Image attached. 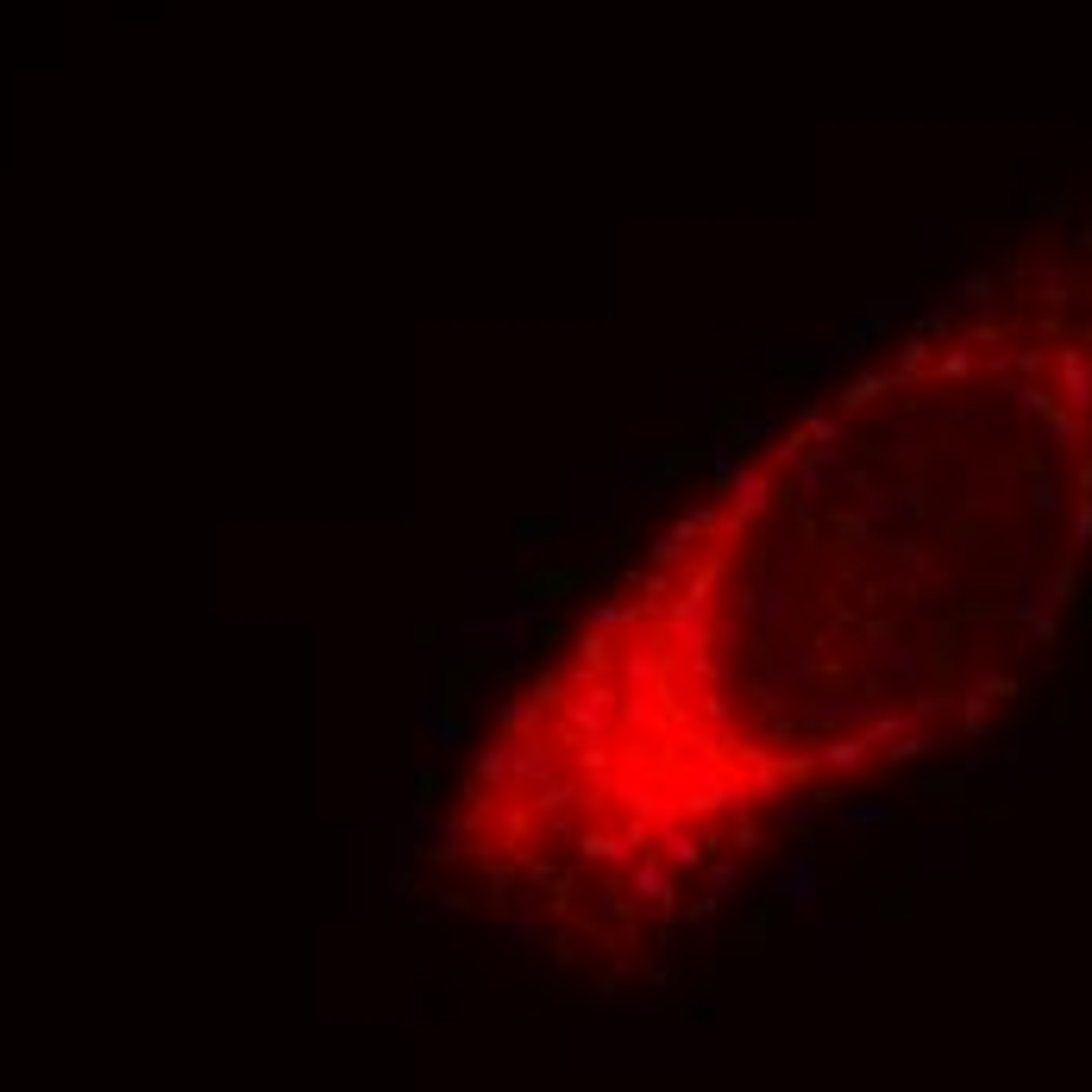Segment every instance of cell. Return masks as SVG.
Wrapping results in <instances>:
<instances>
[{
	"instance_id": "f546056e",
	"label": "cell",
	"mask_w": 1092,
	"mask_h": 1092,
	"mask_svg": "<svg viewBox=\"0 0 1092 1092\" xmlns=\"http://www.w3.org/2000/svg\"><path fill=\"white\" fill-rule=\"evenodd\" d=\"M816 678H823V647L816 641L792 647V684H816Z\"/></svg>"
},
{
	"instance_id": "f1b7e54d",
	"label": "cell",
	"mask_w": 1092,
	"mask_h": 1092,
	"mask_svg": "<svg viewBox=\"0 0 1092 1092\" xmlns=\"http://www.w3.org/2000/svg\"><path fill=\"white\" fill-rule=\"evenodd\" d=\"M716 590H722V566H697V572L684 578V590H678V597H690V603H710Z\"/></svg>"
},
{
	"instance_id": "7bdbcfd3",
	"label": "cell",
	"mask_w": 1092,
	"mask_h": 1092,
	"mask_svg": "<svg viewBox=\"0 0 1092 1092\" xmlns=\"http://www.w3.org/2000/svg\"><path fill=\"white\" fill-rule=\"evenodd\" d=\"M747 534H753V521H747V515H735V509H729V515H722V546H741V540H747Z\"/></svg>"
},
{
	"instance_id": "e575fe53",
	"label": "cell",
	"mask_w": 1092,
	"mask_h": 1092,
	"mask_svg": "<svg viewBox=\"0 0 1092 1092\" xmlns=\"http://www.w3.org/2000/svg\"><path fill=\"white\" fill-rule=\"evenodd\" d=\"M1067 546L1080 553V546H1092V496L1073 503V521H1067Z\"/></svg>"
},
{
	"instance_id": "ab89813d",
	"label": "cell",
	"mask_w": 1092,
	"mask_h": 1092,
	"mask_svg": "<svg viewBox=\"0 0 1092 1092\" xmlns=\"http://www.w3.org/2000/svg\"><path fill=\"white\" fill-rule=\"evenodd\" d=\"M1042 433H1049V440H1080V421H1073V415H1055V409H1049V415H1042Z\"/></svg>"
},
{
	"instance_id": "4316f807",
	"label": "cell",
	"mask_w": 1092,
	"mask_h": 1092,
	"mask_svg": "<svg viewBox=\"0 0 1092 1092\" xmlns=\"http://www.w3.org/2000/svg\"><path fill=\"white\" fill-rule=\"evenodd\" d=\"M804 458H810V433L792 427V433H778V440H772V458H766V464H804Z\"/></svg>"
},
{
	"instance_id": "8fae6325",
	"label": "cell",
	"mask_w": 1092,
	"mask_h": 1092,
	"mask_svg": "<svg viewBox=\"0 0 1092 1092\" xmlns=\"http://www.w3.org/2000/svg\"><path fill=\"white\" fill-rule=\"evenodd\" d=\"M886 389H892V371H854V377H847L841 389H829V396H835V409H847V415H854V409L879 403Z\"/></svg>"
},
{
	"instance_id": "ba28073f",
	"label": "cell",
	"mask_w": 1092,
	"mask_h": 1092,
	"mask_svg": "<svg viewBox=\"0 0 1092 1092\" xmlns=\"http://www.w3.org/2000/svg\"><path fill=\"white\" fill-rule=\"evenodd\" d=\"M873 747H879V741H873L867 729H841V735H829V741L816 747V766H829V772H861Z\"/></svg>"
},
{
	"instance_id": "8d00e7d4",
	"label": "cell",
	"mask_w": 1092,
	"mask_h": 1092,
	"mask_svg": "<svg viewBox=\"0 0 1092 1092\" xmlns=\"http://www.w3.org/2000/svg\"><path fill=\"white\" fill-rule=\"evenodd\" d=\"M729 841H735V854H753V847H760V823H753V810H741V816L729 823Z\"/></svg>"
},
{
	"instance_id": "9c48e42d",
	"label": "cell",
	"mask_w": 1092,
	"mask_h": 1092,
	"mask_svg": "<svg viewBox=\"0 0 1092 1092\" xmlns=\"http://www.w3.org/2000/svg\"><path fill=\"white\" fill-rule=\"evenodd\" d=\"M873 660H879V672H886L892 684H904V690H917V684H923V653H917L910 641L886 635V641L873 647Z\"/></svg>"
},
{
	"instance_id": "bcb514c9",
	"label": "cell",
	"mask_w": 1092,
	"mask_h": 1092,
	"mask_svg": "<svg viewBox=\"0 0 1092 1092\" xmlns=\"http://www.w3.org/2000/svg\"><path fill=\"white\" fill-rule=\"evenodd\" d=\"M553 527H559V521H540V515H527V521H515V534H521V540H546V534H553Z\"/></svg>"
},
{
	"instance_id": "2e32d148",
	"label": "cell",
	"mask_w": 1092,
	"mask_h": 1092,
	"mask_svg": "<svg viewBox=\"0 0 1092 1092\" xmlns=\"http://www.w3.org/2000/svg\"><path fill=\"white\" fill-rule=\"evenodd\" d=\"M1061 396L1073 409H1092V364L1080 352H1061Z\"/></svg>"
},
{
	"instance_id": "ee69618b",
	"label": "cell",
	"mask_w": 1092,
	"mask_h": 1092,
	"mask_svg": "<svg viewBox=\"0 0 1092 1092\" xmlns=\"http://www.w3.org/2000/svg\"><path fill=\"white\" fill-rule=\"evenodd\" d=\"M778 766H785V778H798V785H804V778L816 772V753H785Z\"/></svg>"
},
{
	"instance_id": "484cf974",
	"label": "cell",
	"mask_w": 1092,
	"mask_h": 1092,
	"mask_svg": "<svg viewBox=\"0 0 1092 1092\" xmlns=\"http://www.w3.org/2000/svg\"><path fill=\"white\" fill-rule=\"evenodd\" d=\"M841 829H873V823H892V804L886 798H867V804H847L841 816H835Z\"/></svg>"
},
{
	"instance_id": "836d02e7",
	"label": "cell",
	"mask_w": 1092,
	"mask_h": 1092,
	"mask_svg": "<svg viewBox=\"0 0 1092 1092\" xmlns=\"http://www.w3.org/2000/svg\"><path fill=\"white\" fill-rule=\"evenodd\" d=\"M772 440H778V427H772L766 415H747V421L735 427V446H741V452H753V446H772Z\"/></svg>"
},
{
	"instance_id": "603a6c76",
	"label": "cell",
	"mask_w": 1092,
	"mask_h": 1092,
	"mask_svg": "<svg viewBox=\"0 0 1092 1092\" xmlns=\"http://www.w3.org/2000/svg\"><path fill=\"white\" fill-rule=\"evenodd\" d=\"M609 490H615V496L647 490V458H615V464H609Z\"/></svg>"
},
{
	"instance_id": "c3c4849f",
	"label": "cell",
	"mask_w": 1092,
	"mask_h": 1092,
	"mask_svg": "<svg viewBox=\"0 0 1092 1092\" xmlns=\"http://www.w3.org/2000/svg\"><path fill=\"white\" fill-rule=\"evenodd\" d=\"M1086 716H1092V704H1086Z\"/></svg>"
},
{
	"instance_id": "5bb4252c",
	"label": "cell",
	"mask_w": 1092,
	"mask_h": 1092,
	"mask_svg": "<svg viewBox=\"0 0 1092 1092\" xmlns=\"http://www.w3.org/2000/svg\"><path fill=\"white\" fill-rule=\"evenodd\" d=\"M792 615H798V603H792V578H766V584H760V621H766V629H785Z\"/></svg>"
},
{
	"instance_id": "83f0119b",
	"label": "cell",
	"mask_w": 1092,
	"mask_h": 1092,
	"mask_svg": "<svg viewBox=\"0 0 1092 1092\" xmlns=\"http://www.w3.org/2000/svg\"><path fill=\"white\" fill-rule=\"evenodd\" d=\"M527 704H540V710L566 704V678H559V672H534V684H527Z\"/></svg>"
},
{
	"instance_id": "cb8c5ba5",
	"label": "cell",
	"mask_w": 1092,
	"mask_h": 1092,
	"mask_svg": "<svg viewBox=\"0 0 1092 1092\" xmlns=\"http://www.w3.org/2000/svg\"><path fill=\"white\" fill-rule=\"evenodd\" d=\"M629 590H641L647 603L666 609V597H672V572H660V566H635V572H629Z\"/></svg>"
},
{
	"instance_id": "1f68e13d",
	"label": "cell",
	"mask_w": 1092,
	"mask_h": 1092,
	"mask_svg": "<svg viewBox=\"0 0 1092 1092\" xmlns=\"http://www.w3.org/2000/svg\"><path fill=\"white\" fill-rule=\"evenodd\" d=\"M615 572H621V553H615V546H597V553L578 566V578H584V584H603V578H615Z\"/></svg>"
},
{
	"instance_id": "d4e9b609",
	"label": "cell",
	"mask_w": 1092,
	"mask_h": 1092,
	"mask_svg": "<svg viewBox=\"0 0 1092 1092\" xmlns=\"http://www.w3.org/2000/svg\"><path fill=\"white\" fill-rule=\"evenodd\" d=\"M572 653H578L584 666H597V672H609V660H615V635H597V629H584V635L572 641Z\"/></svg>"
},
{
	"instance_id": "7402d4cb",
	"label": "cell",
	"mask_w": 1092,
	"mask_h": 1092,
	"mask_svg": "<svg viewBox=\"0 0 1092 1092\" xmlns=\"http://www.w3.org/2000/svg\"><path fill=\"white\" fill-rule=\"evenodd\" d=\"M690 672L704 678V684H716V690H729V672H735V647H729V641H716V647H710L704 660H697Z\"/></svg>"
},
{
	"instance_id": "d590c367",
	"label": "cell",
	"mask_w": 1092,
	"mask_h": 1092,
	"mask_svg": "<svg viewBox=\"0 0 1092 1092\" xmlns=\"http://www.w3.org/2000/svg\"><path fill=\"white\" fill-rule=\"evenodd\" d=\"M772 546H778V553H772V578H792L798 572V534H772Z\"/></svg>"
},
{
	"instance_id": "d6a6232c",
	"label": "cell",
	"mask_w": 1092,
	"mask_h": 1092,
	"mask_svg": "<svg viewBox=\"0 0 1092 1092\" xmlns=\"http://www.w3.org/2000/svg\"><path fill=\"white\" fill-rule=\"evenodd\" d=\"M829 527H835V540H854V546H873V521H867L861 509H847V515H835Z\"/></svg>"
},
{
	"instance_id": "ffe728a7",
	"label": "cell",
	"mask_w": 1092,
	"mask_h": 1092,
	"mask_svg": "<svg viewBox=\"0 0 1092 1092\" xmlns=\"http://www.w3.org/2000/svg\"><path fill=\"white\" fill-rule=\"evenodd\" d=\"M1030 509H1036V515H1055V509H1061V478L1049 472V458L1030 464Z\"/></svg>"
},
{
	"instance_id": "e0dca14e",
	"label": "cell",
	"mask_w": 1092,
	"mask_h": 1092,
	"mask_svg": "<svg viewBox=\"0 0 1092 1092\" xmlns=\"http://www.w3.org/2000/svg\"><path fill=\"white\" fill-rule=\"evenodd\" d=\"M540 704H527V697H509V704H496V735H534L540 729Z\"/></svg>"
},
{
	"instance_id": "7c38bea8",
	"label": "cell",
	"mask_w": 1092,
	"mask_h": 1092,
	"mask_svg": "<svg viewBox=\"0 0 1092 1092\" xmlns=\"http://www.w3.org/2000/svg\"><path fill=\"white\" fill-rule=\"evenodd\" d=\"M778 898H785L792 910H810V904H816V861H810V854L778 873Z\"/></svg>"
},
{
	"instance_id": "4dcf8cb0",
	"label": "cell",
	"mask_w": 1092,
	"mask_h": 1092,
	"mask_svg": "<svg viewBox=\"0 0 1092 1092\" xmlns=\"http://www.w3.org/2000/svg\"><path fill=\"white\" fill-rule=\"evenodd\" d=\"M816 496H829V472H816V464L804 458V464H798V490H792V503H804V509H810Z\"/></svg>"
},
{
	"instance_id": "6da1fadb",
	"label": "cell",
	"mask_w": 1092,
	"mask_h": 1092,
	"mask_svg": "<svg viewBox=\"0 0 1092 1092\" xmlns=\"http://www.w3.org/2000/svg\"><path fill=\"white\" fill-rule=\"evenodd\" d=\"M446 641H452L464 660L496 653V660H509V666H527V647H534V635H527V629H515L509 615H464L458 629H446Z\"/></svg>"
},
{
	"instance_id": "8992f818",
	"label": "cell",
	"mask_w": 1092,
	"mask_h": 1092,
	"mask_svg": "<svg viewBox=\"0 0 1092 1092\" xmlns=\"http://www.w3.org/2000/svg\"><path fill=\"white\" fill-rule=\"evenodd\" d=\"M772 496H778L772 464H741L735 484H729V509H735V515H747V521H760V515L772 509Z\"/></svg>"
},
{
	"instance_id": "9a60e30c",
	"label": "cell",
	"mask_w": 1092,
	"mask_h": 1092,
	"mask_svg": "<svg viewBox=\"0 0 1092 1092\" xmlns=\"http://www.w3.org/2000/svg\"><path fill=\"white\" fill-rule=\"evenodd\" d=\"M464 735H472V729H464L458 716H440V722H433V747H427L421 772H440V766H446V760H452V753L464 747Z\"/></svg>"
},
{
	"instance_id": "74e56055",
	"label": "cell",
	"mask_w": 1092,
	"mask_h": 1092,
	"mask_svg": "<svg viewBox=\"0 0 1092 1092\" xmlns=\"http://www.w3.org/2000/svg\"><path fill=\"white\" fill-rule=\"evenodd\" d=\"M835 484H841L847 496H867V490H873V472H867V464H841V472H835Z\"/></svg>"
},
{
	"instance_id": "7dc6e473",
	"label": "cell",
	"mask_w": 1092,
	"mask_h": 1092,
	"mask_svg": "<svg viewBox=\"0 0 1092 1092\" xmlns=\"http://www.w3.org/2000/svg\"><path fill=\"white\" fill-rule=\"evenodd\" d=\"M942 371H949V377H967V371H973V358L955 346V352H942Z\"/></svg>"
},
{
	"instance_id": "b9f144b4",
	"label": "cell",
	"mask_w": 1092,
	"mask_h": 1092,
	"mask_svg": "<svg viewBox=\"0 0 1092 1092\" xmlns=\"http://www.w3.org/2000/svg\"><path fill=\"white\" fill-rule=\"evenodd\" d=\"M1010 396H1018V409H1024V415H1049V396H1042V389H1030V383H1018Z\"/></svg>"
},
{
	"instance_id": "ac0fdd59",
	"label": "cell",
	"mask_w": 1092,
	"mask_h": 1092,
	"mask_svg": "<svg viewBox=\"0 0 1092 1092\" xmlns=\"http://www.w3.org/2000/svg\"><path fill=\"white\" fill-rule=\"evenodd\" d=\"M804 433H810V446H841V421L829 415V403H816V396H804V421H798Z\"/></svg>"
},
{
	"instance_id": "f35d334b",
	"label": "cell",
	"mask_w": 1092,
	"mask_h": 1092,
	"mask_svg": "<svg viewBox=\"0 0 1092 1092\" xmlns=\"http://www.w3.org/2000/svg\"><path fill=\"white\" fill-rule=\"evenodd\" d=\"M735 886H741V867H735V861H710V892H716V898H729Z\"/></svg>"
},
{
	"instance_id": "44dd1931",
	"label": "cell",
	"mask_w": 1092,
	"mask_h": 1092,
	"mask_svg": "<svg viewBox=\"0 0 1092 1092\" xmlns=\"http://www.w3.org/2000/svg\"><path fill=\"white\" fill-rule=\"evenodd\" d=\"M503 615L515 621V629H527V635H534V629H546V615H553V597H534V590H527V597H509V603H503Z\"/></svg>"
},
{
	"instance_id": "7a4b0ae2",
	"label": "cell",
	"mask_w": 1092,
	"mask_h": 1092,
	"mask_svg": "<svg viewBox=\"0 0 1092 1092\" xmlns=\"http://www.w3.org/2000/svg\"><path fill=\"white\" fill-rule=\"evenodd\" d=\"M660 621H666V641H672V653H678L684 666H697V660L722 641V621L710 615V603H690V597H672V603L660 609Z\"/></svg>"
},
{
	"instance_id": "4fadbf2b",
	"label": "cell",
	"mask_w": 1092,
	"mask_h": 1092,
	"mask_svg": "<svg viewBox=\"0 0 1092 1092\" xmlns=\"http://www.w3.org/2000/svg\"><path fill=\"white\" fill-rule=\"evenodd\" d=\"M697 710H704V729H710L716 741H729V747H735V697H729V690H716V684H710L704 697H697Z\"/></svg>"
},
{
	"instance_id": "3957f363",
	"label": "cell",
	"mask_w": 1092,
	"mask_h": 1092,
	"mask_svg": "<svg viewBox=\"0 0 1092 1092\" xmlns=\"http://www.w3.org/2000/svg\"><path fill=\"white\" fill-rule=\"evenodd\" d=\"M873 553H879V559H886V566L898 572V590H904V597H917L923 584H935V578H942V572H935V566H929V553H923V546H917L910 534H892V540H873Z\"/></svg>"
},
{
	"instance_id": "277c9868",
	"label": "cell",
	"mask_w": 1092,
	"mask_h": 1092,
	"mask_svg": "<svg viewBox=\"0 0 1092 1092\" xmlns=\"http://www.w3.org/2000/svg\"><path fill=\"white\" fill-rule=\"evenodd\" d=\"M660 678H666V660L653 653V641L629 635V641L615 647V684L621 690H660Z\"/></svg>"
},
{
	"instance_id": "5b68a950",
	"label": "cell",
	"mask_w": 1092,
	"mask_h": 1092,
	"mask_svg": "<svg viewBox=\"0 0 1092 1092\" xmlns=\"http://www.w3.org/2000/svg\"><path fill=\"white\" fill-rule=\"evenodd\" d=\"M861 515H867L873 527H879V521H904V527H910V521L929 515V496H923V484H898V490H879V484H873V490L861 496Z\"/></svg>"
},
{
	"instance_id": "f6af8a7d",
	"label": "cell",
	"mask_w": 1092,
	"mask_h": 1092,
	"mask_svg": "<svg viewBox=\"0 0 1092 1092\" xmlns=\"http://www.w3.org/2000/svg\"><path fill=\"white\" fill-rule=\"evenodd\" d=\"M778 823H785V829H810V823H816V804H785V810H778Z\"/></svg>"
},
{
	"instance_id": "60d3db41",
	"label": "cell",
	"mask_w": 1092,
	"mask_h": 1092,
	"mask_svg": "<svg viewBox=\"0 0 1092 1092\" xmlns=\"http://www.w3.org/2000/svg\"><path fill=\"white\" fill-rule=\"evenodd\" d=\"M678 464H684V452H660V458H647V484H666Z\"/></svg>"
},
{
	"instance_id": "30bf717a",
	"label": "cell",
	"mask_w": 1092,
	"mask_h": 1092,
	"mask_svg": "<svg viewBox=\"0 0 1092 1092\" xmlns=\"http://www.w3.org/2000/svg\"><path fill=\"white\" fill-rule=\"evenodd\" d=\"M615 722L629 729V735H653V729H666V710L653 704V690H621Z\"/></svg>"
},
{
	"instance_id": "d6986e66",
	"label": "cell",
	"mask_w": 1092,
	"mask_h": 1092,
	"mask_svg": "<svg viewBox=\"0 0 1092 1092\" xmlns=\"http://www.w3.org/2000/svg\"><path fill=\"white\" fill-rule=\"evenodd\" d=\"M704 452H710V490L729 496V484H735V472H741V446H735V440H716V446H704Z\"/></svg>"
},
{
	"instance_id": "52a82bcc",
	"label": "cell",
	"mask_w": 1092,
	"mask_h": 1092,
	"mask_svg": "<svg viewBox=\"0 0 1092 1092\" xmlns=\"http://www.w3.org/2000/svg\"><path fill=\"white\" fill-rule=\"evenodd\" d=\"M697 540H704V527H697V515L684 509L672 527H660V534H653L647 553H653V566H660V572H672V566H684V559H690V546H697Z\"/></svg>"
}]
</instances>
